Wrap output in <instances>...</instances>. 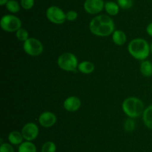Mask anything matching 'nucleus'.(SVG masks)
Masks as SVG:
<instances>
[{
  "mask_svg": "<svg viewBox=\"0 0 152 152\" xmlns=\"http://www.w3.org/2000/svg\"><path fill=\"white\" fill-rule=\"evenodd\" d=\"M89 29L97 37H108L115 31V24L109 15H97L91 20Z\"/></svg>",
  "mask_w": 152,
  "mask_h": 152,
  "instance_id": "nucleus-1",
  "label": "nucleus"
},
{
  "mask_svg": "<svg viewBox=\"0 0 152 152\" xmlns=\"http://www.w3.org/2000/svg\"><path fill=\"white\" fill-rule=\"evenodd\" d=\"M128 51L134 58L143 61L148 58L151 53L149 43L143 38H134L128 45Z\"/></svg>",
  "mask_w": 152,
  "mask_h": 152,
  "instance_id": "nucleus-2",
  "label": "nucleus"
},
{
  "mask_svg": "<svg viewBox=\"0 0 152 152\" xmlns=\"http://www.w3.org/2000/svg\"><path fill=\"white\" fill-rule=\"evenodd\" d=\"M122 109L128 117L134 119L143 114L145 107L142 100L132 96L126 98L123 101Z\"/></svg>",
  "mask_w": 152,
  "mask_h": 152,
  "instance_id": "nucleus-3",
  "label": "nucleus"
},
{
  "mask_svg": "<svg viewBox=\"0 0 152 152\" xmlns=\"http://www.w3.org/2000/svg\"><path fill=\"white\" fill-rule=\"evenodd\" d=\"M58 66L66 72H74L78 68L79 62L77 56L71 52H64L57 59Z\"/></svg>",
  "mask_w": 152,
  "mask_h": 152,
  "instance_id": "nucleus-4",
  "label": "nucleus"
},
{
  "mask_svg": "<svg viewBox=\"0 0 152 152\" xmlns=\"http://www.w3.org/2000/svg\"><path fill=\"white\" fill-rule=\"evenodd\" d=\"M0 25L3 31L6 32H16L22 28V21L13 14H6L1 17Z\"/></svg>",
  "mask_w": 152,
  "mask_h": 152,
  "instance_id": "nucleus-5",
  "label": "nucleus"
},
{
  "mask_svg": "<svg viewBox=\"0 0 152 152\" xmlns=\"http://www.w3.org/2000/svg\"><path fill=\"white\" fill-rule=\"evenodd\" d=\"M23 50L30 56H39L44 50V46L42 42L35 37H29L23 43Z\"/></svg>",
  "mask_w": 152,
  "mask_h": 152,
  "instance_id": "nucleus-6",
  "label": "nucleus"
},
{
  "mask_svg": "<svg viewBox=\"0 0 152 152\" xmlns=\"http://www.w3.org/2000/svg\"><path fill=\"white\" fill-rule=\"evenodd\" d=\"M46 16L50 22L62 25L66 20V13L57 6H50L46 10Z\"/></svg>",
  "mask_w": 152,
  "mask_h": 152,
  "instance_id": "nucleus-7",
  "label": "nucleus"
},
{
  "mask_svg": "<svg viewBox=\"0 0 152 152\" xmlns=\"http://www.w3.org/2000/svg\"><path fill=\"white\" fill-rule=\"evenodd\" d=\"M25 141L32 142L37 138L39 133L38 125L34 122H28L25 124L21 131Z\"/></svg>",
  "mask_w": 152,
  "mask_h": 152,
  "instance_id": "nucleus-8",
  "label": "nucleus"
},
{
  "mask_svg": "<svg viewBox=\"0 0 152 152\" xmlns=\"http://www.w3.org/2000/svg\"><path fill=\"white\" fill-rule=\"evenodd\" d=\"M105 7L103 0H86L84 3L85 10L91 15L100 13Z\"/></svg>",
  "mask_w": 152,
  "mask_h": 152,
  "instance_id": "nucleus-9",
  "label": "nucleus"
},
{
  "mask_svg": "<svg viewBox=\"0 0 152 152\" xmlns=\"http://www.w3.org/2000/svg\"><path fill=\"white\" fill-rule=\"evenodd\" d=\"M57 118L53 113L50 111H45L39 115L38 119L39 124L43 128H51L56 124Z\"/></svg>",
  "mask_w": 152,
  "mask_h": 152,
  "instance_id": "nucleus-10",
  "label": "nucleus"
},
{
  "mask_svg": "<svg viewBox=\"0 0 152 152\" xmlns=\"http://www.w3.org/2000/svg\"><path fill=\"white\" fill-rule=\"evenodd\" d=\"M82 105V101L80 98L74 95L65 98V100L63 102V107L65 110L68 112H74L77 111L80 108Z\"/></svg>",
  "mask_w": 152,
  "mask_h": 152,
  "instance_id": "nucleus-11",
  "label": "nucleus"
},
{
  "mask_svg": "<svg viewBox=\"0 0 152 152\" xmlns=\"http://www.w3.org/2000/svg\"><path fill=\"white\" fill-rule=\"evenodd\" d=\"M112 40L117 46H123L127 40L126 33L122 30H115L112 34Z\"/></svg>",
  "mask_w": 152,
  "mask_h": 152,
  "instance_id": "nucleus-12",
  "label": "nucleus"
},
{
  "mask_svg": "<svg viewBox=\"0 0 152 152\" xmlns=\"http://www.w3.org/2000/svg\"><path fill=\"white\" fill-rule=\"evenodd\" d=\"M78 70L83 74L88 75L95 70V65L88 61H84L80 63L78 65Z\"/></svg>",
  "mask_w": 152,
  "mask_h": 152,
  "instance_id": "nucleus-13",
  "label": "nucleus"
},
{
  "mask_svg": "<svg viewBox=\"0 0 152 152\" xmlns=\"http://www.w3.org/2000/svg\"><path fill=\"white\" fill-rule=\"evenodd\" d=\"M7 139H8L9 142L11 145H21L23 142L24 139L22 133L17 131H13L9 133Z\"/></svg>",
  "mask_w": 152,
  "mask_h": 152,
  "instance_id": "nucleus-14",
  "label": "nucleus"
},
{
  "mask_svg": "<svg viewBox=\"0 0 152 152\" xmlns=\"http://www.w3.org/2000/svg\"><path fill=\"white\" fill-rule=\"evenodd\" d=\"M140 71L141 74L146 77L152 76V63L148 60L142 61L140 66Z\"/></svg>",
  "mask_w": 152,
  "mask_h": 152,
  "instance_id": "nucleus-15",
  "label": "nucleus"
},
{
  "mask_svg": "<svg viewBox=\"0 0 152 152\" xmlns=\"http://www.w3.org/2000/svg\"><path fill=\"white\" fill-rule=\"evenodd\" d=\"M142 120L145 126L152 130V104L145 109L142 114Z\"/></svg>",
  "mask_w": 152,
  "mask_h": 152,
  "instance_id": "nucleus-16",
  "label": "nucleus"
},
{
  "mask_svg": "<svg viewBox=\"0 0 152 152\" xmlns=\"http://www.w3.org/2000/svg\"><path fill=\"white\" fill-rule=\"evenodd\" d=\"M105 10L109 16H116L120 11V6L114 1H107L105 3Z\"/></svg>",
  "mask_w": 152,
  "mask_h": 152,
  "instance_id": "nucleus-17",
  "label": "nucleus"
},
{
  "mask_svg": "<svg viewBox=\"0 0 152 152\" xmlns=\"http://www.w3.org/2000/svg\"><path fill=\"white\" fill-rule=\"evenodd\" d=\"M18 152H37V147L32 142L25 141L19 145Z\"/></svg>",
  "mask_w": 152,
  "mask_h": 152,
  "instance_id": "nucleus-18",
  "label": "nucleus"
},
{
  "mask_svg": "<svg viewBox=\"0 0 152 152\" xmlns=\"http://www.w3.org/2000/svg\"><path fill=\"white\" fill-rule=\"evenodd\" d=\"M5 5L7 10L11 13H18L20 10V5L16 0H9Z\"/></svg>",
  "mask_w": 152,
  "mask_h": 152,
  "instance_id": "nucleus-19",
  "label": "nucleus"
},
{
  "mask_svg": "<svg viewBox=\"0 0 152 152\" xmlns=\"http://www.w3.org/2000/svg\"><path fill=\"white\" fill-rule=\"evenodd\" d=\"M16 33V37L19 41L25 42L28 38H29V33L25 28H21L18 30Z\"/></svg>",
  "mask_w": 152,
  "mask_h": 152,
  "instance_id": "nucleus-20",
  "label": "nucleus"
},
{
  "mask_svg": "<svg viewBox=\"0 0 152 152\" xmlns=\"http://www.w3.org/2000/svg\"><path fill=\"white\" fill-rule=\"evenodd\" d=\"M56 146L53 142H45L42 146L41 152H56Z\"/></svg>",
  "mask_w": 152,
  "mask_h": 152,
  "instance_id": "nucleus-21",
  "label": "nucleus"
},
{
  "mask_svg": "<svg viewBox=\"0 0 152 152\" xmlns=\"http://www.w3.org/2000/svg\"><path fill=\"white\" fill-rule=\"evenodd\" d=\"M135 127V122L133 118H128L124 122V129L125 131H126L127 132H132V131H134Z\"/></svg>",
  "mask_w": 152,
  "mask_h": 152,
  "instance_id": "nucleus-22",
  "label": "nucleus"
},
{
  "mask_svg": "<svg viewBox=\"0 0 152 152\" xmlns=\"http://www.w3.org/2000/svg\"><path fill=\"white\" fill-rule=\"evenodd\" d=\"M117 3L122 9L128 10L132 7L134 1L133 0H117Z\"/></svg>",
  "mask_w": 152,
  "mask_h": 152,
  "instance_id": "nucleus-23",
  "label": "nucleus"
},
{
  "mask_svg": "<svg viewBox=\"0 0 152 152\" xmlns=\"http://www.w3.org/2000/svg\"><path fill=\"white\" fill-rule=\"evenodd\" d=\"M0 152H15L14 148L10 143H1L0 145Z\"/></svg>",
  "mask_w": 152,
  "mask_h": 152,
  "instance_id": "nucleus-24",
  "label": "nucleus"
},
{
  "mask_svg": "<svg viewBox=\"0 0 152 152\" xmlns=\"http://www.w3.org/2000/svg\"><path fill=\"white\" fill-rule=\"evenodd\" d=\"M34 5V0H21V6L25 10H30Z\"/></svg>",
  "mask_w": 152,
  "mask_h": 152,
  "instance_id": "nucleus-25",
  "label": "nucleus"
},
{
  "mask_svg": "<svg viewBox=\"0 0 152 152\" xmlns=\"http://www.w3.org/2000/svg\"><path fill=\"white\" fill-rule=\"evenodd\" d=\"M78 17V13L75 10H69L66 13V20L75 21Z\"/></svg>",
  "mask_w": 152,
  "mask_h": 152,
  "instance_id": "nucleus-26",
  "label": "nucleus"
},
{
  "mask_svg": "<svg viewBox=\"0 0 152 152\" xmlns=\"http://www.w3.org/2000/svg\"><path fill=\"white\" fill-rule=\"evenodd\" d=\"M146 32L149 36L152 37V22L148 24L146 27Z\"/></svg>",
  "mask_w": 152,
  "mask_h": 152,
  "instance_id": "nucleus-27",
  "label": "nucleus"
},
{
  "mask_svg": "<svg viewBox=\"0 0 152 152\" xmlns=\"http://www.w3.org/2000/svg\"><path fill=\"white\" fill-rule=\"evenodd\" d=\"M9 0H0V4H1V6L4 5V4H7V2Z\"/></svg>",
  "mask_w": 152,
  "mask_h": 152,
  "instance_id": "nucleus-28",
  "label": "nucleus"
},
{
  "mask_svg": "<svg viewBox=\"0 0 152 152\" xmlns=\"http://www.w3.org/2000/svg\"><path fill=\"white\" fill-rule=\"evenodd\" d=\"M150 48H151V53L152 54V42L151 44H150Z\"/></svg>",
  "mask_w": 152,
  "mask_h": 152,
  "instance_id": "nucleus-29",
  "label": "nucleus"
}]
</instances>
